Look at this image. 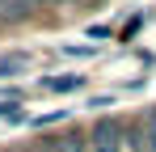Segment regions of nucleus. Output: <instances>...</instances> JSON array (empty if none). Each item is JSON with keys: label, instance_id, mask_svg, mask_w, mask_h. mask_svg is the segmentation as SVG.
Returning a JSON list of instances; mask_svg holds the SVG:
<instances>
[{"label": "nucleus", "instance_id": "obj_1", "mask_svg": "<svg viewBox=\"0 0 156 152\" xmlns=\"http://www.w3.org/2000/svg\"><path fill=\"white\" fill-rule=\"evenodd\" d=\"M42 89H47V93H72V89H80V72H72V76H47Z\"/></svg>", "mask_w": 156, "mask_h": 152}, {"label": "nucleus", "instance_id": "obj_2", "mask_svg": "<svg viewBox=\"0 0 156 152\" xmlns=\"http://www.w3.org/2000/svg\"><path fill=\"white\" fill-rule=\"evenodd\" d=\"M34 4H42V0H4V13L9 17H26Z\"/></svg>", "mask_w": 156, "mask_h": 152}, {"label": "nucleus", "instance_id": "obj_3", "mask_svg": "<svg viewBox=\"0 0 156 152\" xmlns=\"http://www.w3.org/2000/svg\"><path fill=\"white\" fill-rule=\"evenodd\" d=\"M144 148H148V152H156V114L148 118V131H144Z\"/></svg>", "mask_w": 156, "mask_h": 152}, {"label": "nucleus", "instance_id": "obj_4", "mask_svg": "<svg viewBox=\"0 0 156 152\" xmlns=\"http://www.w3.org/2000/svg\"><path fill=\"white\" fill-rule=\"evenodd\" d=\"M0 118H13V123H21L26 114H21V110H17L13 101H0Z\"/></svg>", "mask_w": 156, "mask_h": 152}, {"label": "nucleus", "instance_id": "obj_5", "mask_svg": "<svg viewBox=\"0 0 156 152\" xmlns=\"http://www.w3.org/2000/svg\"><path fill=\"white\" fill-rule=\"evenodd\" d=\"M110 152H131V148H122V144H114V148H110Z\"/></svg>", "mask_w": 156, "mask_h": 152}, {"label": "nucleus", "instance_id": "obj_6", "mask_svg": "<svg viewBox=\"0 0 156 152\" xmlns=\"http://www.w3.org/2000/svg\"><path fill=\"white\" fill-rule=\"evenodd\" d=\"M47 4H59V0H47Z\"/></svg>", "mask_w": 156, "mask_h": 152}, {"label": "nucleus", "instance_id": "obj_7", "mask_svg": "<svg viewBox=\"0 0 156 152\" xmlns=\"http://www.w3.org/2000/svg\"><path fill=\"white\" fill-rule=\"evenodd\" d=\"M152 114H156V110H152Z\"/></svg>", "mask_w": 156, "mask_h": 152}]
</instances>
